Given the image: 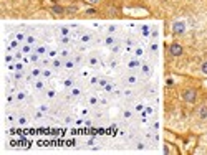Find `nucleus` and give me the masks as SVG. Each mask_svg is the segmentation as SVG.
Masks as SVG:
<instances>
[{"label": "nucleus", "instance_id": "26", "mask_svg": "<svg viewBox=\"0 0 207 155\" xmlns=\"http://www.w3.org/2000/svg\"><path fill=\"white\" fill-rule=\"evenodd\" d=\"M90 63H91V64H96L98 61H96V58H91V60H90Z\"/></svg>", "mask_w": 207, "mask_h": 155}, {"label": "nucleus", "instance_id": "7", "mask_svg": "<svg viewBox=\"0 0 207 155\" xmlns=\"http://www.w3.org/2000/svg\"><path fill=\"white\" fill-rule=\"evenodd\" d=\"M10 68H12V69H13V68H15L17 71H22V69H23V64H22V63H17L15 66H10Z\"/></svg>", "mask_w": 207, "mask_h": 155}, {"label": "nucleus", "instance_id": "27", "mask_svg": "<svg viewBox=\"0 0 207 155\" xmlns=\"http://www.w3.org/2000/svg\"><path fill=\"white\" fill-rule=\"evenodd\" d=\"M20 78H22V74H20V71H18V73H15V79H20Z\"/></svg>", "mask_w": 207, "mask_h": 155}, {"label": "nucleus", "instance_id": "2", "mask_svg": "<svg viewBox=\"0 0 207 155\" xmlns=\"http://www.w3.org/2000/svg\"><path fill=\"white\" fill-rule=\"evenodd\" d=\"M182 99L187 101V102H194V99H196V91H192V89L184 91V93H182Z\"/></svg>", "mask_w": 207, "mask_h": 155}, {"label": "nucleus", "instance_id": "10", "mask_svg": "<svg viewBox=\"0 0 207 155\" xmlns=\"http://www.w3.org/2000/svg\"><path fill=\"white\" fill-rule=\"evenodd\" d=\"M114 43V38L113 36H108V38H106V45H113Z\"/></svg>", "mask_w": 207, "mask_h": 155}, {"label": "nucleus", "instance_id": "17", "mask_svg": "<svg viewBox=\"0 0 207 155\" xmlns=\"http://www.w3.org/2000/svg\"><path fill=\"white\" fill-rule=\"evenodd\" d=\"M65 66H66V68H73V66H75V63H73V61H66Z\"/></svg>", "mask_w": 207, "mask_h": 155}, {"label": "nucleus", "instance_id": "9", "mask_svg": "<svg viewBox=\"0 0 207 155\" xmlns=\"http://www.w3.org/2000/svg\"><path fill=\"white\" fill-rule=\"evenodd\" d=\"M90 40H91V36H90V35H83L81 36V42H85V43L90 42Z\"/></svg>", "mask_w": 207, "mask_h": 155}, {"label": "nucleus", "instance_id": "8", "mask_svg": "<svg viewBox=\"0 0 207 155\" xmlns=\"http://www.w3.org/2000/svg\"><path fill=\"white\" fill-rule=\"evenodd\" d=\"M45 51H47V50H45V46H38V48H36V53H38V55H43Z\"/></svg>", "mask_w": 207, "mask_h": 155}, {"label": "nucleus", "instance_id": "11", "mask_svg": "<svg viewBox=\"0 0 207 155\" xmlns=\"http://www.w3.org/2000/svg\"><path fill=\"white\" fill-rule=\"evenodd\" d=\"M27 43H28V45L35 43V38H33V36H27Z\"/></svg>", "mask_w": 207, "mask_h": 155}, {"label": "nucleus", "instance_id": "14", "mask_svg": "<svg viewBox=\"0 0 207 155\" xmlns=\"http://www.w3.org/2000/svg\"><path fill=\"white\" fill-rule=\"evenodd\" d=\"M17 46H18V40H15V42L10 43V48H17Z\"/></svg>", "mask_w": 207, "mask_h": 155}, {"label": "nucleus", "instance_id": "1", "mask_svg": "<svg viewBox=\"0 0 207 155\" xmlns=\"http://www.w3.org/2000/svg\"><path fill=\"white\" fill-rule=\"evenodd\" d=\"M169 51H171L172 56H181L182 55V46L179 43H172L171 46H169Z\"/></svg>", "mask_w": 207, "mask_h": 155}, {"label": "nucleus", "instance_id": "21", "mask_svg": "<svg viewBox=\"0 0 207 155\" xmlns=\"http://www.w3.org/2000/svg\"><path fill=\"white\" fill-rule=\"evenodd\" d=\"M71 94H73V96H78V94H80V89H73Z\"/></svg>", "mask_w": 207, "mask_h": 155}, {"label": "nucleus", "instance_id": "22", "mask_svg": "<svg viewBox=\"0 0 207 155\" xmlns=\"http://www.w3.org/2000/svg\"><path fill=\"white\" fill-rule=\"evenodd\" d=\"M36 60H38V53H36V55H31V61H36Z\"/></svg>", "mask_w": 207, "mask_h": 155}, {"label": "nucleus", "instance_id": "19", "mask_svg": "<svg viewBox=\"0 0 207 155\" xmlns=\"http://www.w3.org/2000/svg\"><path fill=\"white\" fill-rule=\"evenodd\" d=\"M35 86H36V89H41V88H43V83H41V81H38Z\"/></svg>", "mask_w": 207, "mask_h": 155}, {"label": "nucleus", "instance_id": "20", "mask_svg": "<svg viewBox=\"0 0 207 155\" xmlns=\"http://www.w3.org/2000/svg\"><path fill=\"white\" fill-rule=\"evenodd\" d=\"M128 81H129V83H136V78L134 76H129V78H128Z\"/></svg>", "mask_w": 207, "mask_h": 155}, {"label": "nucleus", "instance_id": "25", "mask_svg": "<svg viewBox=\"0 0 207 155\" xmlns=\"http://www.w3.org/2000/svg\"><path fill=\"white\" fill-rule=\"evenodd\" d=\"M143 71H144V73H149V66H146V64H144V66H143Z\"/></svg>", "mask_w": 207, "mask_h": 155}, {"label": "nucleus", "instance_id": "6", "mask_svg": "<svg viewBox=\"0 0 207 155\" xmlns=\"http://www.w3.org/2000/svg\"><path fill=\"white\" fill-rule=\"evenodd\" d=\"M53 13H63V7H60V5H53Z\"/></svg>", "mask_w": 207, "mask_h": 155}, {"label": "nucleus", "instance_id": "12", "mask_svg": "<svg viewBox=\"0 0 207 155\" xmlns=\"http://www.w3.org/2000/svg\"><path fill=\"white\" fill-rule=\"evenodd\" d=\"M22 53H30V45H27V46L22 48Z\"/></svg>", "mask_w": 207, "mask_h": 155}, {"label": "nucleus", "instance_id": "15", "mask_svg": "<svg viewBox=\"0 0 207 155\" xmlns=\"http://www.w3.org/2000/svg\"><path fill=\"white\" fill-rule=\"evenodd\" d=\"M71 84H73V81H71V79H66V81H65V86H66V88H70Z\"/></svg>", "mask_w": 207, "mask_h": 155}, {"label": "nucleus", "instance_id": "28", "mask_svg": "<svg viewBox=\"0 0 207 155\" xmlns=\"http://www.w3.org/2000/svg\"><path fill=\"white\" fill-rule=\"evenodd\" d=\"M88 2H91V3H98L99 0H88Z\"/></svg>", "mask_w": 207, "mask_h": 155}, {"label": "nucleus", "instance_id": "23", "mask_svg": "<svg viewBox=\"0 0 207 155\" xmlns=\"http://www.w3.org/2000/svg\"><path fill=\"white\" fill-rule=\"evenodd\" d=\"M143 31H144V35H148V33H149V28H148V26H143Z\"/></svg>", "mask_w": 207, "mask_h": 155}, {"label": "nucleus", "instance_id": "16", "mask_svg": "<svg viewBox=\"0 0 207 155\" xmlns=\"http://www.w3.org/2000/svg\"><path fill=\"white\" fill-rule=\"evenodd\" d=\"M86 13H88V15H93V13H96V10H94V8H88Z\"/></svg>", "mask_w": 207, "mask_h": 155}, {"label": "nucleus", "instance_id": "4", "mask_svg": "<svg viewBox=\"0 0 207 155\" xmlns=\"http://www.w3.org/2000/svg\"><path fill=\"white\" fill-rule=\"evenodd\" d=\"M199 116H201L202 119H206L207 117V106H204V107L199 109Z\"/></svg>", "mask_w": 207, "mask_h": 155}, {"label": "nucleus", "instance_id": "24", "mask_svg": "<svg viewBox=\"0 0 207 155\" xmlns=\"http://www.w3.org/2000/svg\"><path fill=\"white\" fill-rule=\"evenodd\" d=\"M15 38H17V40H18V42H20V40H23V35H22V33H18V35H17Z\"/></svg>", "mask_w": 207, "mask_h": 155}, {"label": "nucleus", "instance_id": "18", "mask_svg": "<svg viewBox=\"0 0 207 155\" xmlns=\"http://www.w3.org/2000/svg\"><path fill=\"white\" fill-rule=\"evenodd\" d=\"M60 64H62V63H60V60H55V61H53V66H55V68H58Z\"/></svg>", "mask_w": 207, "mask_h": 155}, {"label": "nucleus", "instance_id": "13", "mask_svg": "<svg viewBox=\"0 0 207 155\" xmlns=\"http://www.w3.org/2000/svg\"><path fill=\"white\" fill-rule=\"evenodd\" d=\"M201 69H202V73H204V74H207V61L204 63V64H202V68H201Z\"/></svg>", "mask_w": 207, "mask_h": 155}, {"label": "nucleus", "instance_id": "5", "mask_svg": "<svg viewBox=\"0 0 207 155\" xmlns=\"http://www.w3.org/2000/svg\"><path fill=\"white\" fill-rule=\"evenodd\" d=\"M128 66H129L131 69H134V68H138V66H139V61H138V60H131Z\"/></svg>", "mask_w": 207, "mask_h": 155}, {"label": "nucleus", "instance_id": "3", "mask_svg": "<svg viewBox=\"0 0 207 155\" xmlns=\"http://www.w3.org/2000/svg\"><path fill=\"white\" fill-rule=\"evenodd\" d=\"M172 31H174V33H184V31H186V23H184V21H176V23L172 25Z\"/></svg>", "mask_w": 207, "mask_h": 155}]
</instances>
